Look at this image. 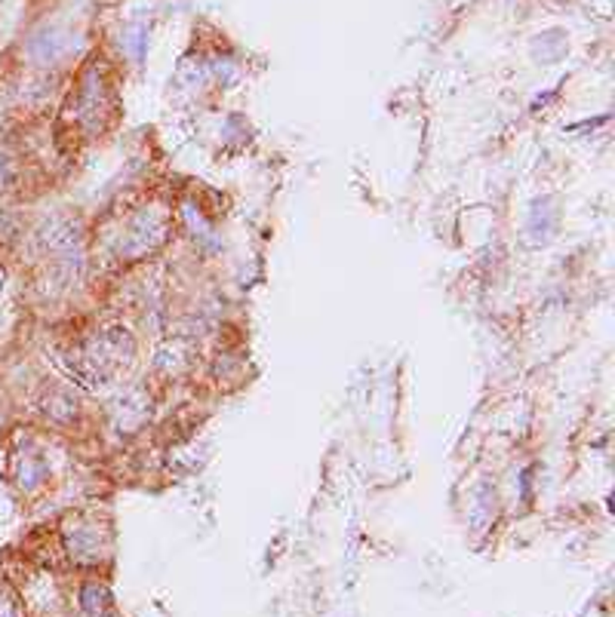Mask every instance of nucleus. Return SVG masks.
I'll return each mask as SVG.
<instances>
[{"label":"nucleus","instance_id":"1","mask_svg":"<svg viewBox=\"0 0 615 617\" xmlns=\"http://www.w3.org/2000/svg\"><path fill=\"white\" fill-rule=\"evenodd\" d=\"M0 184H4V166H0Z\"/></svg>","mask_w":615,"mask_h":617},{"label":"nucleus","instance_id":"2","mask_svg":"<svg viewBox=\"0 0 615 617\" xmlns=\"http://www.w3.org/2000/svg\"><path fill=\"white\" fill-rule=\"evenodd\" d=\"M0 283H4V270H0Z\"/></svg>","mask_w":615,"mask_h":617}]
</instances>
